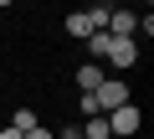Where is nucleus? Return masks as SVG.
Masks as SVG:
<instances>
[{"label": "nucleus", "mask_w": 154, "mask_h": 139, "mask_svg": "<svg viewBox=\"0 0 154 139\" xmlns=\"http://www.w3.org/2000/svg\"><path fill=\"white\" fill-rule=\"evenodd\" d=\"M113 72H128V67L139 62V41L134 36H108V57H103Z\"/></svg>", "instance_id": "obj_1"}, {"label": "nucleus", "mask_w": 154, "mask_h": 139, "mask_svg": "<svg viewBox=\"0 0 154 139\" xmlns=\"http://www.w3.org/2000/svg\"><path fill=\"white\" fill-rule=\"evenodd\" d=\"M93 98H98V113H113V108H123V103H134V93H128V83H118V77H103Z\"/></svg>", "instance_id": "obj_2"}, {"label": "nucleus", "mask_w": 154, "mask_h": 139, "mask_svg": "<svg viewBox=\"0 0 154 139\" xmlns=\"http://www.w3.org/2000/svg\"><path fill=\"white\" fill-rule=\"evenodd\" d=\"M139 129H144V113H139L134 103H123V108L108 113V134H113V139H134Z\"/></svg>", "instance_id": "obj_3"}, {"label": "nucleus", "mask_w": 154, "mask_h": 139, "mask_svg": "<svg viewBox=\"0 0 154 139\" xmlns=\"http://www.w3.org/2000/svg\"><path fill=\"white\" fill-rule=\"evenodd\" d=\"M103 31H108V36H134V31H139V16H134V11H118V5H113V11H108V26H103Z\"/></svg>", "instance_id": "obj_4"}, {"label": "nucleus", "mask_w": 154, "mask_h": 139, "mask_svg": "<svg viewBox=\"0 0 154 139\" xmlns=\"http://www.w3.org/2000/svg\"><path fill=\"white\" fill-rule=\"evenodd\" d=\"M93 31H98V26H93L88 11H72V16H67V36H72V41H88Z\"/></svg>", "instance_id": "obj_5"}, {"label": "nucleus", "mask_w": 154, "mask_h": 139, "mask_svg": "<svg viewBox=\"0 0 154 139\" xmlns=\"http://www.w3.org/2000/svg\"><path fill=\"white\" fill-rule=\"evenodd\" d=\"M72 77H77V88H82V93H98V83H103V67H98V62H82Z\"/></svg>", "instance_id": "obj_6"}, {"label": "nucleus", "mask_w": 154, "mask_h": 139, "mask_svg": "<svg viewBox=\"0 0 154 139\" xmlns=\"http://www.w3.org/2000/svg\"><path fill=\"white\" fill-rule=\"evenodd\" d=\"M77 129H82V139H108V113H93V118H82Z\"/></svg>", "instance_id": "obj_7"}, {"label": "nucleus", "mask_w": 154, "mask_h": 139, "mask_svg": "<svg viewBox=\"0 0 154 139\" xmlns=\"http://www.w3.org/2000/svg\"><path fill=\"white\" fill-rule=\"evenodd\" d=\"M82 46H88V62H98V67H103V57H108V31H93Z\"/></svg>", "instance_id": "obj_8"}, {"label": "nucleus", "mask_w": 154, "mask_h": 139, "mask_svg": "<svg viewBox=\"0 0 154 139\" xmlns=\"http://www.w3.org/2000/svg\"><path fill=\"white\" fill-rule=\"evenodd\" d=\"M36 124H41V118H36V108H16V118H11V129H21V134H26V129H36Z\"/></svg>", "instance_id": "obj_9"}, {"label": "nucleus", "mask_w": 154, "mask_h": 139, "mask_svg": "<svg viewBox=\"0 0 154 139\" xmlns=\"http://www.w3.org/2000/svg\"><path fill=\"white\" fill-rule=\"evenodd\" d=\"M108 11H113V5H108V0H98V5H93V11H88V16H93V26H98V31H103V26H108Z\"/></svg>", "instance_id": "obj_10"}, {"label": "nucleus", "mask_w": 154, "mask_h": 139, "mask_svg": "<svg viewBox=\"0 0 154 139\" xmlns=\"http://www.w3.org/2000/svg\"><path fill=\"white\" fill-rule=\"evenodd\" d=\"M77 108H82V118H93V113H98V98H93V93H82V98H77Z\"/></svg>", "instance_id": "obj_11"}, {"label": "nucleus", "mask_w": 154, "mask_h": 139, "mask_svg": "<svg viewBox=\"0 0 154 139\" xmlns=\"http://www.w3.org/2000/svg\"><path fill=\"white\" fill-rule=\"evenodd\" d=\"M57 139H82V129H77V124H62V129H51Z\"/></svg>", "instance_id": "obj_12"}, {"label": "nucleus", "mask_w": 154, "mask_h": 139, "mask_svg": "<svg viewBox=\"0 0 154 139\" xmlns=\"http://www.w3.org/2000/svg\"><path fill=\"white\" fill-rule=\"evenodd\" d=\"M21 139H57V134H51V129H46V124H36V129H26V134H21Z\"/></svg>", "instance_id": "obj_13"}, {"label": "nucleus", "mask_w": 154, "mask_h": 139, "mask_svg": "<svg viewBox=\"0 0 154 139\" xmlns=\"http://www.w3.org/2000/svg\"><path fill=\"white\" fill-rule=\"evenodd\" d=\"M0 139H21V129H11V124H5V129H0Z\"/></svg>", "instance_id": "obj_14"}, {"label": "nucleus", "mask_w": 154, "mask_h": 139, "mask_svg": "<svg viewBox=\"0 0 154 139\" xmlns=\"http://www.w3.org/2000/svg\"><path fill=\"white\" fill-rule=\"evenodd\" d=\"M5 5H11V0H0V11H5Z\"/></svg>", "instance_id": "obj_15"}, {"label": "nucleus", "mask_w": 154, "mask_h": 139, "mask_svg": "<svg viewBox=\"0 0 154 139\" xmlns=\"http://www.w3.org/2000/svg\"><path fill=\"white\" fill-rule=\"evenodd\" d=\"M108 139H113V134H108Z\"/></svg>", "instance_id": "obj_16"}]
</instances>
